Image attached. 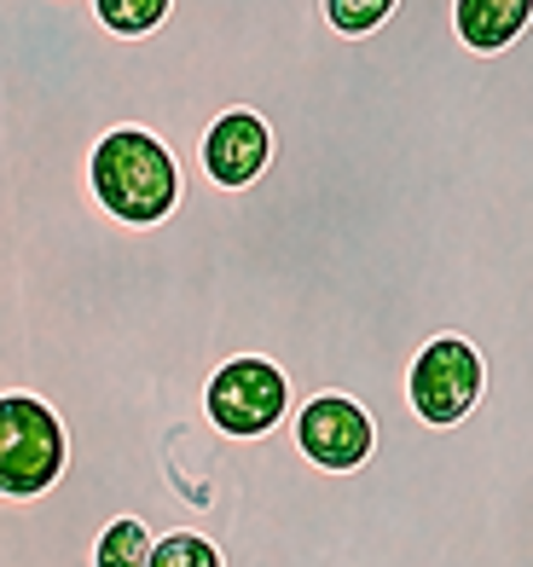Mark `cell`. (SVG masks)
<instances>
[{
	"label": "cell",
	"mask_w": 533,
	"mask_h": 567,
	"mask_svg": "<svg viewBox=\"0 0 533 567\" xmlns=\"http://www.w3.org/2000/svg\"><path fill=\"white\" fill-rule=\"evenodd\" d=\"M88 186L99 209L122 226H157L181 203V168L145 127H111L88 157Z\"/></svg>",
	"instance_id": "6da1fadb"
},
{
	"label": "cell",
	"mask_w": 533,
	"mask_h": 567,
	"mask_svg": "<svg viewBox=\"0 0 533 567\" xmlns=\"http://www.w3.org/2000/svg\"><path fill=\"white\" fill-rule=\"evenodd\" d=\"M296 389L290 377L273 365V359H226V365L203 382V417L215 423V434H226V441H262V434H273L278 423L290 417Z\"/></svg>",
	"instance_id": "7a4b0ae2"
},
{
	"label": "cell",
	"mask_w": 533,
	"mask_h": 567,
	"mask_svg": "<svg viewBox=\"0 0 533 567\" xmlns=\"http://www.w3.org/2000/svg\"><path fill=\"white\" fill-rule=\"evenodd\" d=\"M64 423L35 394H0V498H35L64 475Z\"/></svg>",
	"instance_id": "3957f363"
},
{
	"label": "cell",
	"mask_w": 533,
	"mask_h": 567,
	"mask_svg": "<svg viewBox=\"0 0 533 567\" xmlns=\"http://www.w3.org/2000/svg\"><path fill=\"white\" fill-rule=\"evenodd\" d=\"M481 394H488V371H481V353L464 337H429L406 365V405L423 429L464 423L481 405Z\"/></svg>",
	"instance_id": "277c9868"
},
{
	"label": "cell",
	"mask_w": 533,
	"mask_h": 567,
	"mask_svg": "<svg viewBox=\"0 0 533 567\" xmlns=\"http://www.w3.org/2000/svg\"><path fill=\"white\" fill-rule=\"evenodd\" d=\"M290 441L325 475H353L377 452V429L348 394H314L290 405Z\"/></svg>",
	"instance_id": "5b68a950"
},
{
	"label": "cell",
	"mask_w": 533,
	"mask_h": 567,
	"mask_svg": "<svg viewBox=\"0 0 533 567\" xmlns=\"http://www.w3.org/2000/svg\"><path fill=\"white\" fill-rule=\"evenodd\" d=\"M267 163H273V127L256 111H221L197 140V174L221 192L256 186Z\"/></svg>",
	"instance_id": "8992f818"
},
{
	"label": "cell",
	"mask_w": 533,
	"mask_h": 567,
	"mask_svg": "<svg viewBox=\"0 0 533 567\" xmlns=\"http://www.w3.org/2000/svg\"><path fill=\"white\" fill-rule=\"evenodd\" d=\"M533 30V0H452V35L470 53H499Z\"/></svg>",
	"instance_id": "52a82bcc"
},
{
	"label": "cell",
	"mask_w": 533,
	"mask_h": 567,
	"mask_svg": "<svg viewBox=\"0 0 533 567\" xmlns=\"http://www.w3.org/2000/svg\"><path fill=\"white\" fill-rule=\"evenodd\" d=\"M145 556H151V527L134 515H116L93 538V567H145Z\"/></svg>",
	"instance_id": "ba28073f"
},
{
	"label": "cell",
	"mask_w": 533,
	"mask_h": 567,
	"mask_svg": "<svg viewBox=\"0 0 533 567\" xmlns=\"http://www.w3.org/2000/svg\"><path fill=\"white\" fill-rule=\"evenodd\" d=\"M168 7L174 0H93V18L111 35H151L168 18Z\"/></svg>",
	"instance_id": "9c48e42d"
},
{
	"label": "cell",
	"mask_w": 533,
	"mask_h": 567,
	"mask_svg": "<svg viewBox=\"0 0 533 567\" xmlns=\"http://www.w3.org/2000/svg\"><path fill=\"white\" fill-rule=\"evenodd\" d=\"M145 567H221V550L203 533H163L151 538Z\"/></svg>",
	"instance_id": "30bf717a"
},
{
	"label": "cell",
	"mask_w": 533,
	"mask_h": 567,
	"mask_svg": "<svg viewBox=\"0 0 533 567\" xmlns=\"http://www.w3.org/2000/svg\"><path fill=\"white\" fill-rule=\"evenodd\" d=\"M389 12H394V0H325V23L337 35H371L389 23Z\"/></svg>",
	"instance_id": "8fae6325"
}]
</instances>
